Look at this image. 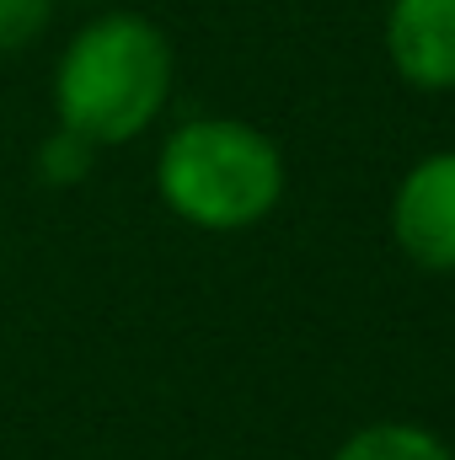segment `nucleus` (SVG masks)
I'll list each match as a JSON object with an SVG mask.
<instances>
[{
	"label": "nucleus",
	"mask_w": 455,
	"mask_h": 460,
	"mask_svg": "<svg viewBox=\"0 0 455 460\" xmlns=\"http://www.w3.org/2000/svg\"><path fill=\"white\" fill-rule=\"evenodd\" d=\"M172 97V43L139 11L92 16L54 65V123L92 145L139 139Z\"/></svg>",
	"instance_id": "f257e3e1"
},
{
	"label": "nucleus",
	"mask_w": 455,
	"mask_h": 460,
	"mask_svg": "<svg viewBox=\"0 0 455 460\" xmlns=\"http://www.w3.org/2000/svg\"><path fill=\"white\" fill-rule=\"evenodd\" d=\"M156 193L193 230H246L279 209L284 155L241 118H188L156 155Z\"/></svg>",
	"instance_id": "f03ea898"
},
{
	"label": "nucleus",
	"mask_w": 455,
	"mask_h": 460,
	"mask_svg": "<svg viewBox=\"0 0 455 460\" xmlns=\"http://www.w3.org/2000/svg\"><path fill=\"white\" fill-rule=\"evenodd\" d=\"M391 235L418 268L455 273V150L424 155L402 177L391 199Z\"/></svg>",
	"instance_id": "7ed1b4c3"
},
{
	"label": "nucleus",
	"mask_w": 455,
	"mask_h": 460,
	"mask_svg": "<svg viewBox=\"0 0 455 460\" xmlns=\"http://www.w3.org/2000/svg\"><path fill=\"white\" fill-rule=\"evenodd\" d=\"M386 54L418 92H455V0H391Z\"/></svg>",
	"instance_id": "20e7f679"
},
{
	"label": "nucleus",
	"mask_w": 455,
	"mask_h": 460,
	"mask_svg": "<svg viewBox=\"0 0 455 460\" xmlns=\"http://www.w3.org/2000/svg\"><path fill=\"white\" fill-rule=\"evenodd\" d=\"M333 460H455L451 445L418 423H364L348 434Z\"/></svg>",
	"instance_id": "39448f33"
},
{
	"label": "nucleus",
	"mask_w": 455,
	"mask_h": 460,
	"mask_svg": "<svg viewBox=\"0 0 455 460\" xmlns=\"http://www.w3.org/2000/svg\"><path fill=\"white\" fill-rule=\"evenodd\" d=\"M97 150H103V145H92L86 134L54 123V128L43 134V145H38V182H49V188H76V182H86L92 166H97Z\"/></svg>",
	"instance_id": "423d86ee"
},
{
	"label": "nucleus",
	"mask_w": 455,
	"mask_h": 460,
	"mask_svg": "<svg viewBox=\"0 0 455 460\" xmlns=\"http://www.w3.org/2000/svg\"><path fill=\"white\" fill-rule=\"evenodd\" d=\"M54 5H59V0H0V54L32 49V43L49 32Z\"/></svg>",
	"instance_id": "0eeeda50"
},
{
	"label": "nucleus",
	"mask_w": 455,
	"mask_h": 460,
	"mask_svg": "<svg viewBox=\"0 0 455 460\" xmlns=\"http://www.w3.org/2000/svg\"><path fill=\"white\" fill-rule=\"evenodd\" d=\"M81 5H86V0H81Z\"/></svg>",
	"instance_id": "6e6552de"
}]
</instances>
